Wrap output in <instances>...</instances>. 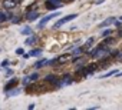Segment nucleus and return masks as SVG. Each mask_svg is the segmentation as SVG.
<instances>
[{"instance_id": "obj_25", "label": "nucleus", "mask_w": 122, "mask_h": 110, "mask_svg": "<svg viewBox=\"0 0 122 110\" xmlns=\"http://www.w3.org/2000/svg\"><path fill=\"white\" fill-rule=\"evenodd\" d=\"M16 54H17V56H23V54H25V50H23L22 47H19V49H16Z\"/></svg>"}, {"instance_id": "obj_32", "label": "nucleus", "mask_w": 122, "mask_h": 110, "mask_svg": "<svg viewBox=\"0 0 122 110\" xmlns=\"http://www.w3.org/2000/svg\"><path fill=\"white\" fill-rule=\"evenodd\" d=\"M29 110H32V109H35V104H29V107H27Z\"/></svg>"}, {"instance_id": "obj_27", "label": "nucleus", "mask_w": 122, "mask_h": 110, "mask_svg": "<svg viewBox=\"0 0 122 110\" xmlns=\"http://www.w3.org/2000/svg\"><path fill=\"white\" fill-rule=\"evenodd\" d=\"M115 59L116 60H122V51H118V54L115 56Z\"/></svg>"}, {"instance_id": "obj_19", "label": "nucleus", "mask_w": 122, "mask_h": 110, "mask_svg": "<svg viewBox=\"0 0 122 110\" xmlns=\"http://www.w3.org/2000/svg\"><path fill=\"white\" fill-rule=\"evenodd\" d=\"M10 22L15 23V24H19V23H22V17H20V16H12Z\"/></svg>"}, {"instance_id": "obj_11", "label": "nucleus", "mask_w": 122, "mask_h": 110, "mask_svg": "<svg viewBox=\"0 0 122 110\" xmlns=\"http://www.w3.org/2000/svg\"><path fill=\"white\" fill-rule=\"evenodd\" d=\"M56 60H57V64H63L68 60H71V54H62V56L56 57Z\"/></svg>"}, {"instance_id": "obj_28", "label": "nucleus", "mask_w": 122, "mask_h": 110, "mask_svg": "<svg viewBox=\"0 0 122 110\" xmlns=\"http://www.w3.org/2000/svg\"><path fill=\"white\" fill-rule=\"evenodd\" d=\"M13 74V70L12 69H6V76H12Z\"/></svg>"}, {"instance_id": "obj_30", "label": "nucleus", "mask_w": 122, "mask_h": 110, "mask_svg": "<svg viewBox=\"0 0 122 110\" xmlns=\"http://www.w3.org/2000/svg\"><path fill=\"white\" fill-rule=\"evenodd\" d=\"M103 2H105V0H96V2H95V3H96V5H102Z\"/></svg>"}, {"instance_id": "obj_31", "label": "nucleus", "mask_w": 122, "mask_h": 110, "mask_svg": "<svg viewBox=\"0 0 122 110\" xmlns=\"http://www.w3.org/2000/svg\"><path fill=\"white\" fill-rule=\"evenodd\" d=\"M23 57H25V59H29V57H30V56H29V53H25V54H23Z\"/></svg>"}, {"instance_id": "obj_5", "label": "nucleus", "mask_w": 122, "mask_h": 110, "mask_svg": "<svg viewBox=\"0 0 122 110\" xmlns=\"http://www.w3.org/2000/svg\"><path fill=\"white\" fill-rule=\"evenodd\" d=\"M45 80H46L47 83H50V84H53L55 87H59V83H60V79H59L57 76H55V74H47V76L45 77Z\"/></svg>"}, {"instance_id": "obj_18", "label": "nucleus", "mask_w": 122, "mask_h": 110, "mask_svg": "<svg viewBox=\"0 0 122 110\" xmlns=\"http://www.w3.org/2000/svg\"><path fill=\"white\" fill-rule=\"evenodd\" d=\"M42 54V49H33V50H30L29 51V56L32 57V56H40Z\"/></svg>"}, {"instance_id": "obj_4", "label": "nucleus", "mask_w": 122, "mask_h": 110, "mask_svg": "<svg viewBox=\"0 0 122 110\" xmlns=\"http://www.w3.org/2000/svg\"><path fill=\"white\" fill-rule=\"evenodd\" d=\"M73 83V77L72 74H65L62 76V79H60V83H59V87H65V86H69Z\"/></svg>"}, {"instance_id": "obj_8", "label": "nucleus", "mask_w": 122, "mask_h": 110, "mask_svg": "<svg viewBox=\"0 0 122 110\" xmlns=\"http://www.w3.org/2000/svg\"><path fill=\"white\" fill-rule=\"evenodd\" d=\"M116 20V17H113V16H111V17H108V19H105L102 23H99V29H103V27H108L109 24H112L113 22Z\"/></svg>"}, {"instance_id": "obj_29", "label": "nucleus", "mask_w": 122, "mask_h": 110, "mask_svg": "<svg viewBox=\"0 0 122 110\" xmlns=\"http://www.w3.org/2000/svg\"><path fill=\"white\" fill-rule=\"evenodd\" d=\"M116 36H118V37H122V27H119V29H118V32H116Z\"/></svg>"}, {"instance_id": "obj_13", "label": "nucleus", "mask_w": 122, "mask_h": 110, "mask_svg": "<svg viewBox=\"0 0 122 110\" xmlns=\"http://www.w3.org/2000/svg\"><path fill=\"white\" fill-rule=\"evenodd\" d=\"M118 74V70H111V72H108V73H103V74H101L99 76V79H108V77H111V76H116Z\"/></svg>"}, {"instance_id": "obj_33", "label": "nucleus", "mask_w": 122, "mask_h": 110, "mask_svg": "<svg viewBox=\"0 0 122 110\" xmlns=\"http://www.w3.org/2000/svg\"><path fill=\"white\" fill-rule=\"evenodd\" d=\"M116 76H118V77H119V76H122V72H118V74H116Z\"/></svg>"}, {"instance_id": "obj_23", "label": "nucleus", "mask_w": 122, "mask_h": 110, "mask_svg": "<svg viewBox=\"0 0 122 110\" xmlns=\"http://www.w3.org/2000/svg\"><path fill=\"white\" fill-rule=\"evenodd\" d=\"M37 79H39V74H37V73H32V74H30V80H32V82H36Z\"/></svg>"}, {"instance_id": "obj_14", "label": "nucleus", "mask_w": 122, "mask_h": 110, "mask_svg": "<svg viewBox=\"0 0 122 110\" xmlns=\"http://www.w3.org/2000/svg\"><path fill=\"white\" fill-rule=\"evenodd\" d=\"M22 34H23V36H32V34H33V30H32V27H30V26H26V27H23V29H22Z\"/></svg>"}, {"instance_id": "obj_6", "label": "nucleus", "mask_w": 122, "mask_h": 110, "mask_svg": "<svg viewBox=\"0 0 122 110\" xmlns=\"http://www.w3.org/2000/svg\"><path fill=\"white\" fill-rule=\"evenodd\" d=\"M17 84H19V79H17V77H13V79H10V80L6 83V86H5V92H9L10 89L16 87Z\"/></svg>"}, {"instance_id": "obj_7", "label": "nucleus", "mask_w": 122, "mask_h": 110, "mask_svg": "<svg viewBox=\"0 0 122 110\" xmlns=\"http://www.w3.org/2000/svg\"><path fill=\"white\" fill-rule=\"evenodd\" d=\"M16 6H17V2H16V0H3V7L7 9V10L16 7Z\"/></svg>"}, {"instance_id": "obj_24", "label": "nucleus", "mask_w": 122, "mask_h": 110, "mask_svg": "<svg viewBox=\"0 0 122 110\" xmlns=\"http://www.w3.org/2000/svg\"><path fill=\"white\" fill-rule=\"evenodd\" d=\"M30 82H32V80H30V76H26V77H23V84H25V86H27Z\"/></svg>"}, {"instance_id": "obj_37", "label": "nucleus", "mask_w": 122, "mask_h": 110, "mask_svg": "<svg viewBox=\"0 0 122 110\" xmlns=\"http://www.w3.org/2000/svg\"><path fill=\"white\" fill-rule=\"evenodd\" d=\"M2 69H3V67H0V70H2Z\"/></svg>"}, {"instance_id": "obj_10", "label": "nucleus", "mask_w": 122, "mask_h": 110, "mask_svg": "<svg viewBox=\"0 0 122 110\" xmlns=\"http://www.w3.org/2000/svg\"><path fill=\"white\" fill-rule=\"evenodd\" d=\"M37 17H39V13H37L36 10H29L27 14H26V19H27L29 22H33V20H36Z\"/></svg>"}, {"instance_id": "obj_3", "label": "nucleus", "mask_w": 122, "mask_h": 110, "mask_svg": "<svg viewBox=\"0 0 122 110\" xmlns=\"http://www.w3.org/2000/svg\"><path fill=\"white\" fill-rule=\"evenodd\" d=\"M59 14H60L59 12H55V13H52V14H47V16H45V17L42 19V22H40V23L37 24V27H39V29H42V27H45V26H46V23H47L49 20H52V19H55V17H57Z\"/></svg>"}, {"instance_id": "obj_35", "label": "nucleus", "mask_w": 122, "mask_h": 110, "mask_svg": "<svg viewBox=\"0 0 122 110\" xmlns=\"http://www.w3.org/2000/svg\"><path fill=\"white\" fill-rule=\"evenodd\" d=\"M16 2H17V3H20V2H22V0H16Z\"/></svg>"}, {"instance_id": "obj_9", "label": "nucleus", "mask_w": 122, "mask_h": 110, "mask_svg": "<svg viewBox=\"0 0 122 110\" xmlns=\"http://www.w3.org/2000/svg\"><path fill=\"white\" fill-rule=\"evenodd\" d=\"M5 93H6V97H15V96H19L22 93V89L13 87V89H10L9 92H5Z\"/></svg>"}, {"instance_id": "obj_36", "label": "nucleus", "mask_w": 122, "mask_h": 110, "mask_svg": "<svg viewBox=\"0 0 122 110\" xmlns=\"http://www.w3.org/2000/svg\"><path fill=\"white\" fill-rule=\"evenodd\" d=\"M119 20H122V16H121V17H119Z\"/></svg>"}, {"instance_id": "obj_2", "label": "nucleus", "mask_w": 122, "mask_h": 110, "mask_svg": "<svg viewBox=\"0 0 122 110\" xmlns=\"http://www.w3.org/2000/svg\"><path fill=\"white\" fill-rule=\"evenodd\" d=\"M62 3H63V0H46L45 6L47 10H57L62 6Z\"/></svg>"}, {"instance_id": "obj_1", "label": "nucleus", "mask_w": 122, "mask_h": 110, "mask_svg": "<svg viewBox=\"0 0 122 110\" xmlns=\"http://www.w3.org/2000/svg\"><path fill=\"white\" fill-rule=\"evenodd\" d=\"M78 17V14H68V16H65V17H62V19H59L55 24H53V29H59V27H62L63 24H66L68 22H71V20H75Z\"/></svg>"}, {"instance_id": "obj_22", "label": "nucleus", "mask_w": 122, "mask_h": 110, "mask_svg": "<svg viewBox=\"0 0 122 110\" xmlns=\"http://www.w3.org/2000/svg\"><path fill=\"white\" fill-rule=\"evenodd\" d=\"M9 64H10V60H9V59H5L2 63H0V67H6V66H9Z\"/></svg>"}, {"instance_id": "obj_21", "label": "nucleus", "mask_w": 122, "mask_h": 110, "mask_svg": "<svg viewBox=\"0 0 122 110\" xmlns=\"http://www.w3.org/2000/svg\"><path fill=\"white\" fill-rule=\"evenodd\" d=\"M36 40H37V39H36V37L32 34V36H30V37L26 40V44H27V46H30V44H35V43H36Z\"/></svg>"}, {"instance_id": "obj_26", "label": "nucleus", "mask_w": 122, "mask_h": 110, "mask_svg": "<svg viewBox=\"0 0 122 110\" xmlns=\"http://www.w3.org/2000/svg\"><path fill=\"white\" fill-rule=\"evenodd\" d=\"M113 24H115V27H118V29H119V27H122V23H121L119 20H115V22H113Z\"/></svg>"}, {"instance_id": "obj_20", "label": "nucleus", "mask_w": 122, "mask_h": 110, "mask_svg": "<svg viewBox=\"0 0 122 110\" xmlns=\"http://www.w3.org/2000/svg\"><path fill=\"white\" fill-rule=\"evenodd\" d=\"M112 33H113V32H112V29H105V30L101 33V36H102V37H108V36H111Z\"/></svg>"}, {"instance_id": "obj_17", "label": "nucleus", "mask_w": 122, "mask_h": 110, "mask_svg": "<svg viewBox=\"0 0 122 110\" xmlns=\"http://www.w3.org/2000/svg\"><path fill=\"white\" fill-rule=\"evenodd\" d=\"M113 41H115V37H111V36H108V37H105V40L102 41V44H105V46H111Z\"/></svg>"}, {"instance_id": "obj_12", "label": "nucleus", "mask_w": 122, "mask_h": 110, "mask_svg": "<svg viewBox=\"0 0 122 110\" xmlns=\"http://www.w3.org/2000/svg\"><path fill=\"white\" fill-rule=\"evenodd\" d=\"M7 19H12V14L9 12H5V10H0V23L6 22Z\"/></svg>"}, {"instance_id": "obj_34", "label": "nucleus", "mask_w": 122, "mask_h": 110, "mask_svg": "<svg viewBox=\"0 0 122 110\" xmlns=\"http://www.w3.org/2000/svg\"><path fill=\"white\" fill-rule=\"evenodd\" d=\"M63 2H68L69 3V2H73V0H63Z\"/></svg>"}, {"instance_id": "obj_15", "label": "nucleus", "mask_w": 122, "mask_h": 110, "mask_svg": "<svg viewBox=\"0 0 122 110\" xmlns=\"http://www.w3.org/2000/svg\"><path fill=\"white\" fill-rule=\"evenodd\" d=\"M93 43H95V37H89V39L86 40V43L83 44V49H85V50H88V49H91Z\"/></svg>"}, {"instance_id": "obj_16", "label": "nucleus", "mask_w": 122, "mask_h": 110, "mask_svg": "<svg viewBox=\"0 0 122 110\" xmlns=\"http://www.w3.org/2000/svg\"><path fill=\"white\" fill-rule=\"evenodd\" d=\"M46 63H47V60L46 59H40V60H37L36 63H35V69H40V67H43V66H46Z\"/></svg>"}]
</instances>
